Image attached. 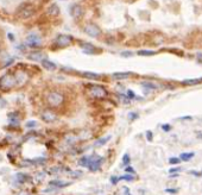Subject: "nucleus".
<instances>
[{
    "label": "nucleus",
    "mask_w": 202,
    "mask_h": 195,
    "mask_svg": "<svg viewBox=\"0 0 202 195\" xmlns=\"http://www.w3.org/2000/svg\"><path fill=\"white\" fill-rule=\"evenodd\" d=\"M16 85H17V80L16 76H13L12 74H6L0 78V88L2 91H8L13 88Z\"/></svg>",
    "instance_id": "nucleus-1"
},
{
    "label": "nucleus",
    "mask_w": 202,
    "mask_h": 195,
    "mask_svg": "<svg viewBox=\"0 0 202 195\" xmlns=\"http://www.w3.org/2000/svg\"><path fill=\"white\" fill-rule=\"evenodd\" d=\"M89 95L93 99H103L107 95V91L100 85H93L89 87Z\"/></svg>",
    "instance_id": "nucleus-2"
},
{
    "label": "nucleus",
    "mask_w": 202,
    "mask_h": 195,
    "mask_svg": "<svg viewBox=\"0 0 202 195\" xmlns=\"http://www.w3.org/2000/svg\"><path fill=\"white\" fill-rule=\"evenodd\" d=\"M46 99H48L49 105H51L54 107H57V106L62 105V102L64 100L63 95L61 93H58V92H51V93H49V95H48Z\"/></svg>",
    "instance_id": "nucleus-3"
},
{
    "label": "nucleus",
    "mask_w": 202,
    "mask_h": 195,
    "mask_svg": "<svg viewBox=\"0 0 202 195\" xmlns=\"http://www.w3.org/2000/svg\"><path fill=\"white\" fill-rule=\"evenodd\" d=\"M84 32L90 37H98V36H100L101 30L95 24H87L84 26Z\"/></svg>",
    "instance_id": "nucleus-4"
},
{
    "label": "nucleus",
    "mask_w": 202,
    "mask_h": 195,
    "mask_svg": "<svg viewBox=\"0 0 202 195\" xmlns=\"http://www.w3.org/2000/svg\"><path fill=\"white\" fill-rule=\"evenodd\" d=\"M102 162H103V157L95 156V155H94L92 162H90V164H89V167H88V169H89L90 171H96V170H99L101 164H102Z\"/></svg>",
    "instance_id": "nucleus-5"
},
{
    "label": "nucleus",
    "mask_w": 202,
    "mask_h": 195,
    "mask_svg": "<svg viewBox=\"0 0 202 195\" xmlns=\"http://www.w3.org/2000/svg\"><path fill=\"white\" fill-rule=\"evenodd\" d=\"M71 36H68V35H61L58 36L57 38H56V44L58 45V46H67V45H69L70 43H71Z\"/></svg>",
    "instance_id": "nucleus-6"
},
{
    "label": "nucleus",
    "mask_w": 202,
    "mask_h": 195,
    "mask_svg": "<svg viewBox=\"0 0 202 195\" xmlns=\"http://www.w3.org/2000/svg\"><path fill=\"white\" fill-rule=\"evenodd\" d=\"M42 119H43L45 123H54V121L57 120V116H56L52 111L46 110V111H44V112L42 113Z\"/></svg>",
    "instance_id": "nucleus-7"
},
{
    "label": "nucleus",
    "mask_w": 202,
    "mask_h": 195,
    "mask_svg": "<svg viewBox=\"0 0 202 195\" xmlns=\"http://www.w3.org/2000/svg\"><path fill=\"white\" fill-rule=\"evenodd\" d=\"M33 13H35V10H33V7H32L31 5H27V6L23 7L19 11V16L21 18H29V17H31Z\"/></svg>",
    "instance_id": "nucleus-8"
},
{
    "label": "nucleus",
    "mask_w": 202,
    "mask_h": 195,
    "mask_svg": "<svg viewBox=\"0 0 202 195\" xmlns=\"http://www.w3.org/2000/svg\"><path fill=\"white\" fill-rule=\"evenodd\" d=\"M26 43L30 45V46H39L42 40H40V37L37 36V35H30L27 39H26Z\"/></svg>",
    "instance_id": "nucleus-9"
},
{
    "label": "nucleus",
    "mask_w": 202,
    "mask_h": 195,
    "mask_svg": "<svg viewBox=\"0 0 202 195\" xmlns=\"http://www.w3.org/2000/svg\"><path fill=\"white\" fill-rule=\"evenodd\" d=\"M70 13H71V16H73L74 18H81L82 14H83V10H82V7H81L80 5H74V6L71 7Z\"/></svg>",
    "instance_id": "nucleus-10"
},
{
    "label": "nucleus",
    "mask_w": 202,
    "mask_h": 195,
    "mask_svg": "<svg viewBox=\"0 0 202 195\" xmlns=\"http://www.w3.org/2000/svg\"><path fill=\"white\" fill-rule=\"evenodd\" d=\"M132 75V73L130 72H122V73H114L112 74V78L115 80H126L127 78H130Z\"/></svg>",
    "instance_id": "nucleus-11"
},
{
    "label": "nucleus",
    "mask_w": 202,
    "mask_h": 195,
    "mask_svg": "<svg viewBox=\"0 0 202 195\" xmlns=\"http://www.w3.org/2000/svg\"><path fill=\"white\" fill-rule=\"evenodd\" d=\"M42 66H43L46 70H50V72H52V70L56 69V64H55L54 62L49 61V59H43V61H42Z\"/></svg>",
    "instance_id": "nucleus-12"
},
{
    "label": "nucleus",
    "mask_w": 202,
    "mask_h": 195,
    "mask_svg": "<svg viewBox=\"0 0 202 195\" xmlns=\"http://www.w3.org/2000/svg\"><path fill=\"white\" fill-rule=\"evenodd\" d=\"M81 48H82V50H83L84 54H94V53H95V48H94L92 44H89V43L82 44Z\"/></svg>",
    "instance_id": "nucleus-13"
},
{
    "label": "nucleus",
    "mask_w": 202,
    "mask_h": 195,
    "mask_svg": "<svg viewBox=\"0 0 202 195\" xmlns=\"http://www.w3.org/2000/svg\"><path fill=\"white\" fill-rule=\"evenodd\" d=\"M60 13V8H58V6L56 5V4H52L49 8H48V14L49 16H57Z\"/></svg>",
    "instance_id": "nucleus-14"
},
{
    "label": "nucleus",
    "mask_w": 202,
    "mask_h": 195,
    "mask_svg": "<svg viewBox=\"0 0 202 195\" xmlns=\"http://www.w3.org/2000/svg\"><path fill=\"white\" fill-rule=\"evenodd\" d=\"M93 156L94 155H92V156H83L81 158L80 161V164L82 167H89V164H90V162H92V159H93Z\"/></svg>",
    "instance_id": "nucleus-15"
},
{
    "label": "nucleus",
    "mask_w": 202,
    "mask_h": 195,
    "mask_svg": "<svg viewBox=\"0 0 202 195\" xmlns=\"http://www.w3.org/2000/svg\"><path fill=\"white\" fill-rule=\"evenodd\" d=\"M29 59L31 61H43L44 59V54L42 53H32L29 55Z\"/></svg>",
    "instance_id": "nucleus-16"
},
{
    "label": "nucleus",
    "mask_w": 202,
    "mask_h": 195,
    "mask_svg": "<svg viewBox=\"0 0 202 195\" xmlns=\"http://www.w3.org/2000/svg\"><path fill=\"white\" fill-rule=\"evenodd\" d=\"M111 139V136H107V137H102V138H99L96 142H95V146L96 148H101V146H103L108 140Z\"/></svg>",
    "instance_id": "nucleus-17"
},
{
    "label": "nucleus",
    "mask_w": 202,
    "mask_h": 195,
    "mask_svg": "<svg viewBox=\"0 0 202 195\" xmlns=\"http://www.w3.org/2000/svg\"><path fill=\"white\" fill-rule=\"evenodd\" d=\"M194 156H195L194 152H183V154L180 155V159L183 161V162H188V161H190Z\"/></svg>",
    "instance_id": "nucleus-18"
},
{
    "label": "nucleus",
    "mask_w": 202,
    "mask_h": 195,
    "mask_svg": "<svg viewBox=\"0 0 202 195\" xmlns=\"http://www.w3.org/2000/svg\"><path fill=\"white\" fill-rule=\"evenodd\" d=\"M82 76L89 78V80H98V78H100L99 74H96V73H92V72H84V73H82Z\"/></svg>",
    "instance_id": "nucleus-19"
},
{
    "label": "nucleus",
    "mask_w": 202,
    "mask_h": 195,
    "mask_svg": "<svg viewBox=\"0 0 202 195\" xmlns=\"http://www.w3.org/2000/svg\"><path fill=\"white\" fill-rule=\"evenodd\" d=\"M26 78H27V76H26L25 73H17V75H16V80H17V83H18V85L25 83Z\"/></svg>",
    "instance_id": "nucleus-20"
},
{
    "label": "nucleus",
    "mask_w": 202,
    "mask_h": 195,
    "mask_svg": "<svg viewBox=\"0 0 202 195\" xmlns=\"http://www.w3.org/2000/svg\"><path fill=\"white\" fill-rule=\"evenodd\" d=\"M70 183L69 182H63V181H58V180H55V181H51L50 182V186H52V187H67V186H69Z\"/></svg>",
    "instance_id": "nucleus-21"
},
{
    "label": "nucleus",
    "mask_w": 202,
    "mask_h": 195,
    "mask_svg": "<svg viewBox=\"0 0 202 195\" xmlns=\"http://www.w3.org/2000/svg\"><path fill=\"white\" fill-rule=\"evenodd\" d=\"M201 81H202V78H189V80H184L182 83H183V85H187V86H191V85L200 83Z\"/></svg>",
    "instance_id": "nucleus-22"
},
{
    "label": "nucleus",
    "mask_w": 202,
    "mask_h": 195,
    "mask_svg": "<svg viewBox=\"0 0 202 195\" xmlns=\"http://www.w3.org/2000/svg\"><path fill=\"white\" fill-rule=\"evenodd\" d=\"M137 54L139 56H152V55H155V51H152V50H139Z\"/></svg>",
    "instance_id": "nucleus-23"
},
{
    "label": "nucleus",
    "mask_w": 202,
    "mask_h": 195,
    "mask_svg": "<svg viewBox=\"0 0 202 195\" xmlns=\"http://www.w3.org/2000/svg\"><path fill=\"white\" fill-rule=\"evenodd\" d=\"M141 86L144 88H147V89H155V88H157V86L153 85V83H151V82H143Z\"/></svg>",
    "instance_id": "nucleus-24"
},
{
    "label": "nucleus",
    "mask_w": 202,
    "mask_h": 195,
    "mask_svg": "<svg viewBox=\"0 0 202 195\" xmlns=\"http://www.w3.org/2000/svg\"><path fill=\"white\" fill-rule=\"evenodd\" d=\"M17 180H19L20 182H25V181H29V176L24 175V174H18L17 175Z\"/></svg>",
    "instance_id": "nucleus-25"
},
{
    "label": "nucleus",
    "mask_w": 202,
    "mask_h": 195,
    "mask_svg": "<svg viewBox=\"0 0 202 195\" xmlns=\"http://www.w3.org/2000/svg\"><path fill=\"white\" fill-rule=\"evenodd\" d=\"M35 126H37V121H35V120H31V121L26 123V127L27 129H33Z\"/></svg>",
    "instance_id": "nucleus-26"
},
{
    "label": "nucleus",
    "mask_w": 202,
    "mask_h": 195,
    "mask_svg": "<svg viewBox=\"0 0 202 195\" xmlns=\"http://www.w3.org/2000/svg\"><path fill=\"white\" fill-rule=\"evenodd\" d=\"M180 158H177V157H171L170 159H169V163L170 164H174V165H176V164H178L180 163Z\"/></svg>",
    "instance_id": "nucleus-27"
},
{
    "label": "nucleus",
    "mask_w": 202,
    "mask_h": 195,
    "mask_svg": "<svg viewBox=\"0 0 202 195\" xmlns=\"http://www.w3.org/2000/svg\"><path fill=\"white\" fill-rule=\"evenodd\" d=\"M65 140H67L68 143L73 144V143H75V142L77 140V137H74V136H67V138H65Z\"/></svg>",
    "instance_id": "nucleus-28"
},
{
    "label": "nucleus",
    "mask_w": 202,
    "mask_h": 195,
    "mask_svg": "<svg viewBox=\"0 0 202 195\" xmlns=\"http://www.w3.org/2000/svg\"><path fill=\"white\" fill-rule=\"evenodd\" d=\"M134 178V176L133 175H130V174H126V175L121 176V177H119V180H126V181H132Z\"/></svg>",
    "instance_id": "nucleus-29"
},
{
    "label": "nucleus",
    "mask_w": 202,
    "mask_h": 195,
    "mask_svg": "<svg viewBox=\"0 0 202 195\" xmlns=\"http://www.w3.org/2000/svg\"><path fill=\"white\" fill-rule=\"evenodd\" d=\"M122 162H124L125 167H128V164H130V157H128L127 154H126V155H124V157H122Z\"/></svg>",
    "instance_id": "nucleus-30"
},
{
    "label": "nucleus",
    "mask_w": 202,
    "mask_h": 195,
    "mask_svg": "<svg viewBox=\"0 0 202 195\" xmlns=\"http://www.w3.org/2000/svg\"><path fill=\"white\" fill-rule=\"evenodd\" d=\"M162 130L165 131V132H168V131L171 130V126H170L169 124H163V125H162Z\"/></svg>",
    "instance_id": "nucleus-31"
},
{
    "label": "nucleus",
    "mask_w": 202,
    "mask_h": 195,
    "mask_svg": "<svg viewBox=\"0 0 202 195\" xmlns=\"http://www.w3.org/2000/svg\"><path fill=\"white\" fill-rule=\"evenodd\" d=\"M180 170H181V168H171V169L169 170V173H170V174H178Z\"/></svg>",
    "instance_id": "nucleus-32"
},
{
    "label": "nucleus",
    "mask_w": 202,
    "mask_h": 195,
    "mask_svg": "<svg viewBox=\"0 0 202 195\" xmlns=\"http://www.w3.org/2000/svg\"><path fill=\"white\" fill-rule=\"evenodd\" d=\"M127 97H128V99H134V98H136V94H134L131 89H128V91H127Z\"/></svg>",
    "instance_id": "nucleus-33"
},
{
    "label": "nucleus",
    "mask_w": 202,
    "mask_h": 195,
    "mask_svg": "<svg viewBox=\"0 0 202 195\" xmlns=\"http://www.w3.org/2000/svg\"><path fill=\"white\" fill-rule=\"evenodd\" d=\"M146 137H147V140L151 142L152 140V132L151 131H146Z\"/></svg>",
    "instance_id": "nucleus-34"
},
{
    "label": "nucleus",
    "mask_w": 202,
    "mask_h": 195,
    "mask_svg": "<svg viewBox=\"0 0 202 195\" xmlns=\"http://www.w3.org/2000/svg\"><path fill=\"white\" fill-rule=\"evenodd\" d=\"M138 117V114L137 113H133V112H131L130 114H128V118L131 119V120H133V119H136V118Z\"/></svg>",
    "instance_id": "nucleus-35"
},
{
    "label": "nucleus",
    "mask_w": 202,
    "mask_h": 195,
    "mask_svg": "<svg viewBox=\"0 0 202 195\" xmlns=\"http://www.w3.org/2000/svg\"><path fill=\"white\" fill-rule=\"evenodd\" d=\"M118 181H119L118 177H115V176H112V177H111V182H112V184H115Z\"/></svg>",
    "instance_id": "nucleus-36"
},
{
    "label": "nucleus",
    "mask_w": 202,
    "mask_h": 195,
    "mask_svg": "<svg viewBox=\"0 0 202 195\" xmlns=\"http://www.w3.org/2000/svg\"><path fill=\"white\" fill-rule=\"evenodd\" d=\"M166 193H171V194H176L178 192V189H165Z\"/></svg>",
    "instance_id": "nucleus-37"
},
{
    "label": "nucleus",
    "mask_w": 202,
    "mask_h": 195,
    "mask_svg": "<svg viewBox=\"0 0 202 195\" xmlns=\"http://www.w3.org/2000/svg\"><path fill=\"white\" fill-rule=\"evenodd\" d=\"M121 56H124V57H130V56H132V53H128V51L121 53Z\"/></svg>",
    "instance_id": "nucleus-38"
},
{
    "label": "nucleus",
    "mask_w": 202,
    "mask_h": 195,
    "mask_svg": "<svg viewBox=\"0 0 202 195\" xmlns=\"http://www.w3.org/2000/svg\"><path fill=\"white\" fill-rule=\"evenodd\" d=\"M5 105H6V102H5V101H4V100L0 98V107H4Z\"/></svg>",
    "instance_id": "nucleus-39"
},
{
    "label": "nucleus",
    "mask_w": 202,
    "mask_h": 195,
    "mask_svg": "<svg viewBox=\"0 0 202 195\" xmlns=\"http://www.w3.org/2000/svg\"><path fill=\"white\" fill-rule=\"evenodd\" d=\"M126 171H131V173H134V170H133V169H132L131 167H127V168H126Z\"/></svg>",
    "instance_id": "nucleus-40"
}]
</instances>
